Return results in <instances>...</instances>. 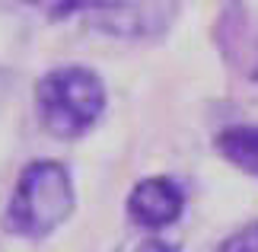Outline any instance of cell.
<instances>
[{
  "instance_id": "6da1fadb",
  "label": "cell",
  "mask_w": 258,
  "mask_h": 252,
  "mask_svg": "<svg viewBox=\"0 0 258 252\" xmlns=\"http://www.w3.org/2000/svg\"><path fill=\"white\" fill-rule=\"evenodd\" d=\"M77 214L74 169L57 157H32L19 166L0 211V230L13 239H51Z\"/></svg>"
},
{
  "instance_id": "7a4b0ae2",
  "label": "cell",
  "mask_w": 258,
  "mask_h": 252,
  "mask_svg": "<svg viewBox=\"0 0 258 252\" xmlns=\"http://www.w3.org/2000/svg\"><path fill=\"white\" fill-rule=\"evenodd\" d=\"M35 118L54 140H80L108 112L105 77L89 64H54L32 83Z\"/></svg>"
},
{
  "instance_id": "3957f363",
  "label": "cell",
  "mask_w": 258,
  "mask_h": 252,
  "mask_svg": "<svg viewBox=\"0 0 258 252\" xmlns=\"http://www.w3.org/2000/svg\"><path fill=\"white\" fill-rule=\"evenodd\" d=\"M182 0H108L102 10L93 13V23L99 32L124 38V42H163L175 29Z\"/></svg>"
},
{
  "instance_id": "277c9868",
  "label": "cell",
  "mask_w": 258,
  "mask_h": 252,
  "mask_svg": "<svg viewBox=\"0 0 258 252\" xmlns=\"http://www.w3.org/2000/svg\"><path fill=\"white\" fill-rule=\"evenodd\" d=\"M211 42L233 77L258 83V16L245 0H220L211 23Z\"/></svg>"
},
{
  "instance_id": "5b68a950",
  "label": "cell",
  "mask_w": 258,
  "mask_h": 252,
  "mask_svg": "<svg viewBox=\"0 0 258 252\" xmlns=\"http://www.w3.org/2000/svg\"><path fill=\"white\" fill-rule=\"evenodd\" d=\"M188 191L169 173H150L141 176L124 195V220L137 233L163 236L185 217Z\"/></svg>"
},
{
  "instance_id": "8992f818",
  "label": "cell",
  "mask_w": 258,
  "mask_h": 252,
  "mask_svg": "<svg viewBox=\"0 0 258 252\" xmlns=\"http://www.w3.org/2000/svg\"><path fill=\"white\" fill-rule=\"evenodd\" d=\"M214 154L258 182V125L255 122H233L214 134Z\"/></svg>"
},
{
  "instance_id": "52a82bcc",
  "label": "cell",
  "mask_w": 258,
  "mask_h": 252,
  "mask_svg": "<svg viewBox=\"0 0 258 252\" xmlns=\"http://www.w3.org/2000/svg\"><path fill=\"white\" fill-rule=\"evenodd\" d=\"M214 252H258V220H245V224L233 227Z\"/></svg>"
},
{
  "instance_id": "ba28073f",
  "label": "cell",
  "mask_w": 258,
  "mask_h": 252,
  "mask_svg": "<svg viewBox=\"0 0 258 252\" xmlns=\"http://www.w3.org/2000/svg\"><path fill=\"white\" fill-rule=\"evenodd\" d=\"M108 4V0H51L48 4V16H51V23H64V19H71V16H93L96 10H102Z\"/></svg>"
},
{
  "instance_id": "9c48e42d",
  "label": "cell",
  "mask_w": 258,
  "mask_h": 252,
  "mask_svg": "<svg viewBox=\"0 0 258 252\" xmlns=\"http://www.w3.org/2000/svg\"><path fill=\"white\" fill-rule=\"evenodd\" d=\"M115 252H182L172 239L153 236V233H134L131 239H121L115 246Z\"/></svg>"
},
{
  "instance_id": "30bf717a",
  "label": "cell",
  "mask_w": 258,
  "mask_h": 252,
  "mask_svg": "<svg viewBox=\"0 0 258 252\" xmlns=\"http://www.w3.org/2000/svg\"><path fill=\"white\" fill-rule=\"evenodd\" d=\"M23 4H32V7H38V4H45V0H23Z\"/></svg>"
}]
</instances>
